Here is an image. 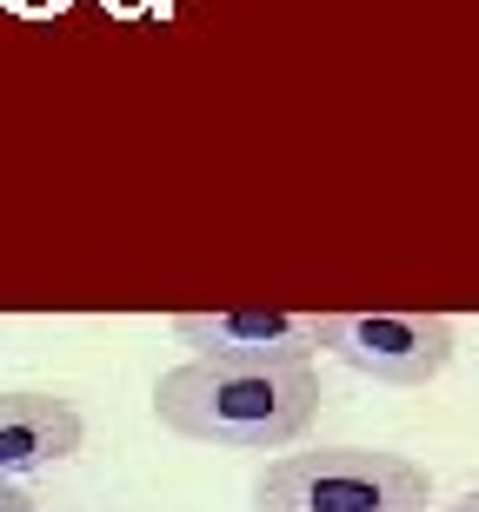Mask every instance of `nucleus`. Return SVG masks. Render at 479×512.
Segmentation results:
<instances>
[{
	"label": "nucleus",
	"mask_w": 479,
	"mask_h": 512,
	"mask_svg": "<svg viewBox=\"0 0 479 512\" xmlns=\"http://www.w3.org/2000/svg\"><path fill=\"white\" fill-rule=\"evenodd\" d=\"M154 413L167 433L220 453H293L320 419V373L313 366H220L187 360L160 373Z\"/></svg>",
	"instance_id": "nucleus-1"
},
{
	"label": "nucleus",
	"mask_w": 479,
	"mask_h": 512,
	"mask_svg": "<svg viewBox=\"0 0 479 512\" xmlns=\"http://www.w3.org/2000/svg\"><path fill=\"white\" fill-rule=\"evenodd\" d=\"M7 14H20V20H54V14H67L74 0H0Z\"/></svg>",
	"instance_id": "nucleus-6"
},
{
	"label": "nucleus",
	"mask_w": 479,
	"mask_h": 512,
	"mask_svg": "<svg viewBox=\"0 0 479 512\" xmlns=\"http://www.w3.org/2000/svg\"><path fill=\"white\" fill-rule=\"evenodd\" d=\"M320 353L380 386H426L453 366L446 313H320Z\"/></svg>",
	"instance_id": "nucleus-3"
},
{
	"label": "nucleus",
	"mask_w": 479,
	"mask_h": 512,
	"mask_svg": "<svg viewBox=\"0 0 479 512\" xmlns=\"http://www.w3.org/2000/svg\"><path fill=\"white\" fill-rule=\"evenodd\" d=\"M0 512H40L27 486H0Z\"/></svg>",
	"instance_id": "nucleus-7"
},
{
	"label": "nucleus",
	"mask_w": 479,
	"mask_h": 512,
	"mask_svg": "<svg viewBox=\"0 0 479 512\" xmlns=\"http://www.w3.org/2000/svg\"><path fill=\"white\" fill-rule=\"evenodd\" d=\"M433 473L380 446H313L280 453L253 479V512H426Z\"/></svg>",
	"instance_id": "nucleus-2"
},
{
	"label": "nucleus",
	"mask_w": 479,
	"mask_h": 512,
	"mask_svg": "<svg viewBox=\"0 0 479 512\" xmlns=\"http://www.w3.org/2000/svg\"><path fill=\"white\" fill-rule=\"evenodd\" d=\"M147 7H154V0H107V14H120V20H140Z\"/></svg>",
	"instance_id": "nucleus-8"
},
{
	"label": "nucleus",
	"mask_w": 479,
	"mask_h": 512,
	"mask_svg": "<svg viewBox=\"0 0 479 512\" xmlns=\"http://www.w3.org/2000/svg\"><path fill=\"white\" fill-rule=\"evenodd\" d=\"M440 512H479V493H466V499H453V506H440Z\"/></svg>",
	"instance_id": "nucleus-9"
},
{
	"label": "nucleus",
	"mask_w": 479,
	"mask_h": 512,
	"mask_svg": "<svg viewBox=\"0 0 479 512\" xmlns=\"http://www.w3.org/2000/svg\"><path fill=\"white\" fill-rule=\"evenodd\" d=\"M80 413L60 393H0V486H27L80 453Z\"/></svg>",
	"instance_id": "nucleus-5"
},
{
	"label": "nucleus",
	"mask_w": 479,
	"mask_h": 512,
	"mask_svg": "<svg viewBox=\"0 0 479 512\" xmlns=\"http://www.w3.org/2000/svg\"><path fill=\"white\" fill-rule=\"evenodd\" d=\"M173 333H180V346H193V360H220V366H313L320 360V313H287V306L180 313Z\"/></svg>",
	"instance_id": "nucleus-4"
}]
</instances>
